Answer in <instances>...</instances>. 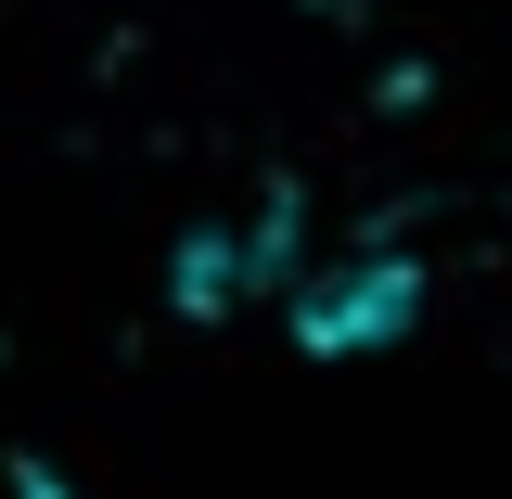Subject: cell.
I'll list each match as a JSON object with an SVG mask.
<instances>
[{"label":"cell","mask_w":512,"mask_h":499,"mask_svg":"<svg viewBox=\"0 0 512 499\" xmlns=\"http://www.w3.org/2000/svg\"><path fill=\"white\" fill-rule=\"evenodd\" d=\"M423 308V269L397 244H346V256H295L282 269V333L308 359H359V346H397Z\"/></svg>","instance_id":"6da1fadb"}]
</instances>
